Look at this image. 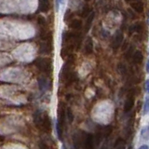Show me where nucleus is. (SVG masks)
<instances>
[{"instance_id": "20", "label": "nucleus", "mask_w": 149, "mask_h": 149, "mask_svg": "<svg viewBox=\"0 0 149 149\" xmlns=\"http://www.w3.org/2000/svg\"><path fill=\"white\" fill-rule=\"evenodd\" d=\"M88 12H90V8H88V7H85V8H83V10H82V13H83L82 16H86Z\"/></svg>"}, {"instance_id": "24", "label": "nucleus", "mask_w": 149, "mask_h": 149, "mask_svg": "<svg viewBox=\"0 0 149 149\" xmlns=\"http://www.w3.org/2000/svg\"><path fill=\"white\" fill-rule=\"evenodd\" d=\"M138 149H149V147H148V146H146V144H143V146H141Z\"/></svg>"}, {"instance_id": "9", "label": "nucleus", "mask_w": 149, "mask_h": 149, "mask_svg": "<svg viewBox=\"0 0 149 149\" xmlns=\"http://www.w3.org/2000/svg\"><path fill=\"white\" fill-rule=\"evenodd\" d=\"M92 50H93L92 40H91V38H88L85 43V47H84V52H85V54L88 55L92 52Z\"/></svg>"}, {"instance_id": "22", "label": "nucleus", "mask_w": 149, "mask_h": 149, "mask_svg": "<svg viewBox=\"0 0 149 149\" xmlns=\"http://www.w3.org/2000/svg\"><path fill=\"white\" fill-rule=\"evenodd\" d=\"M146 91L147 93H149V79H147L146 82Z\"/></svg>"}, {"instance_id": "14", "label": "nucleus", "mask_w": 149, "mask_h": 149, "mask_svg": "<svg viewBox=\"0 0 149 149\" xmlns=\"http://www.w3.org/2000/svg\"><path fill=\"white\" fill-rule=\"evenodd\" d=\"M141 137H142V139L146 140V141H148L149 140V126H146V127H144L142 130Z\"/></svg>"}, {"instance_id": "18", "label": "nucleus", "mask_w": 149, "mask_h": 149, "mask_svg": "<svg viewBox=\"0 0 149 149\" xmlns=\"http://www.w3.org/2000/svg\"><path fill=\"white\" fill-rule=\"evenodd\" d=\"M128 51H127V53L125 54V57H126V59H130V57H132V55H133V47L132 46V47H130V49H127Z\"/></svg>"}, {"instance_id": "25", "label": "nucleus", "mask_w": 149, "mask_h": 149, "mask_svg": "<svg viewBox=\"0 0 149 149\" xmlns=\"http://www.w3.org/2000/svg\"><path fill=\"white\" fill-rule=\"evenodd\" d=\"M127 42H124V45H123V47H122V48H121V49H122V50H125V49H126V47H127Z\"/></svg>"}, {"instance_id": "19", "label": "nucleus", "mask_w": 149, "mask_h": 149, "mask_svg": "<svg viewBox=\"0 0 149 149\" xmlns=\"http://www.w3.org/2000/svg\"><path fill=\"white\" fill-rule=\"evenodd\" d=\"M66 116H67V118H68V120H69V122H70V123H71L72 121L74 120V115H73L72 111L70 110V109H67V110H66Z\"/></svg>"}, {"instance_id": "4", "label": "nucleus", "mask_w": 149, "mask_h": 149, "mask_svg": "<svg viewBox=\"0 0 149 149\" xmlns=\"http://www.w3.org/2000/svg\"><path fill=\"white\" fill-rule=\"evenodd\" d=\"M40 149H56L54 146V142L50 139H45L42 140L39 143Z\"/></svg>"}, {"instance_id": "23", "label": "nucleus", "mask_w": 149, "mask_h": 149, "mask_svg": "<svg viewBox=\"0 0 149 149\" xmlns=\"http://www.w3.org/2000/svg\"><path fill=\"white\" fill-rule=\"evenodd\" d=\"M146 73L149 74V58L147 60V62H146Z\"/></svg>"}, {"instance_id": "11", "label": "nucleus", "mask_w": 149, "mask_h": 149, "mask_svg": "<svg viewBox=\"0 0 149 149\" xmlns=\"http://www.w3.org/2000/svg\"><path fill=\"white\" fill-rule=\"evenodd\" d=\"M49 86V83H48V80L45 78V77H40L38 79V87L40 88V91H46L47 88Z\"/></svg>"}, {"instance_id": "21", "label": "nucleus", "mask_w": 149, "mask_h": 149, "mask_svg": "<svg viewBox=\"0 0 149 149\" xmlns=\"http://www.w3.org/2000/svg\"><path fill=\"white\" fill-rule=\"evenodd\" d=\"M61 3H63V0H56V10L59 9V6Z\"/></svg>"}, {"instance_id": "3", "label": "nucleus", "mask_w": 149, "mask_h": 149, "mask_svg": "<svg viewBox=\"0 0 149 149\" xmlns=\"http://www.w3.org/2000/svg\"><path fill=\"white\" fill-rule=\"evenodd\" d=\"M134 104H135V99H134V95L133 94H130L127 100H126L125 104H124V111L125 112H130L133 108L134 106Z\"/></svg>"}, {"instance_id": "7", "label": "nucleus", "mask_w": 149, "mask_h": 149, "mask_svg": "<svg viewBox=\"0 0 149 149\" xmlns=\"http://www.w3.org/2000/svg\"><path fill=\"white\" fill-rule=\"evenodd\" d=\"M132 60H133V63L135 64H140L143 60V53L140 50H136L132 55Z\"/></svg>"}, {"instance_id": "15", "label": "nucleus", "mask_w": 149, "mask_h": 149, "mask_svg": "<svg viewBox=\"0 0 149 149\" xmlns=\"http://www.w3.org/2000/svg\"><path fill=\"white\" fill-rule=\"evenodd\" d=\"M149 111V95L146 97V100L143 102V114L146 115Z\"/></svg>"}, {"instance_id": "13", "label": "nucleus", "mask_w": 149, "mask_h": 149, "mask_svg": "<svg viewBox=\"0 0 149 149\" xmlns=\"http://www.w3.org/2000/svg\"><path fill=\"white\" fill-rule=\"evenodd\" d=\"M70 27L73 28V29H80L82 27V22L80 20H77V19H74V20H72L71 22H70Z\"/></svg>"}, {"instance_id": "1", "label": "nucleus", "mask_w": 149, "mask_h": 149, "mask_svg": "<svg viewBox=\"0 0 149 149\" xmlns=\"http://www.w3.org/2000/svg\"><path fill=\"white\" fill-rule=\"evenodd\" d=\"M34 122L36 126L45 132H49L52 128V123L49 116L42 111H36L34 115Z\"/></svg>"}, {"instance_id": "6", "label": "nucleus", "mask_w": 149, "mask_h": 149, "mask_svg": "<svg viewBox=\"0 0 149 149\" xmlns=\"http://www.w3.org/2000/svg\"><path fill=\"white\" fill-rule=\"evenodd\" d=\"M0 149H28L25 146H23L22 143H6L0 147Z\"/></svg>"}, {"instance_id": "27", "label": "nucleus", "mask_w": 149, "mask_h": 149, "mask_svg": "<svg viewBox=\"0 0 149 149\" xmlns=\"http://www.w3.org/2000/svg\"><path fill=\"white\" fill-rule=\"evenodd\" d=\"M86 1H90V0H86Z\"/></svg>"}, {"instance_id": "26", "label": "nucleus", "mask_w": 149, "mask_h": 149, "mask_svg": "<svg viewBox=\"0 0 149 149\" xmlns=\"http://www.w3.org/2000/svg\"><path fill=\"white\" fill-rule=\"evenodd\" d=\"M125 1L127 3H132L133 1H135V0H125Z\"/></svg>"}, {"instance_id": "10", "label": "nucleus", "mask_w": 149, "mask_h": 149, "mask_svg": "<svg viewBox=\"0 0 149 149\" xmlns=\"http://www.w3.org/2000/svg\"><path fill=\"white\" fill-rule=\"evenodd\" d=\"M39 9L42 12H47L49 9V0H39Z\"/></svg>"}, {"instance_id": "12", "label": "nucleus", "mask_w": 149, "mask_h": 149, "mask_svg": "<svg viewBox=\"0 0 149 149\" xmlns=\"http://www.w3.org/2000/svg\"><path fill=\"white\" fill-rule=\"evenodd\" d=\"M94 17H95L94 12H91V14L87 19V22H86V24H85V32H88V30L91 29L92 22H93V20H94Z\"/></svg>"}, {"instance_id": "8", "label": "nucleus", "mask_w": 149, "mask_h": 149, "mask_svg": "<svg viewBox=\"0 0 149 149\" xmlns=\"http://www.w3.org/2000/svg\"><path fill=\"white\" fill-rule=\"evenodd\" d=\"M132 8L134 9V11H136L137 13L141 14L143 12V4L140 1H135L132 3Z\"/></svg>"}, {"instance_id": "2", "label": "nucleus", "mask_w": 149, "mask_h": 149, "mask_svg": "<svg viewBox=\"0 0 149 149\" xmlns=\"http://www.w3.org/2000/svg\"><path fill=\"white\" fill-rule=\"evenodd\" d=\"M36 64V67L38 68L40 71L44 73L49 74L51 71V62L49 59H46V58L37 59Z\"/></svg>"}, {"instance_id": "17", "label": "nucleus", "mask_w": 149, "mask_h": 149, "mask_svg": "<svg viewBox=\"0 0 149 149\" xmlns=\"http://www.w3.org/2000/svg\"><path fill=\"white\" fill-rule=\"evenodd\" d=\"M132 28V30H133L134 32L140 33V32H142V30H143V25H142V23L137 22L136 24H134Z\"/></svg>"}, {"instance_id": "5", "label": "nucleus", "mask_w": 149, "mask_h": 149, "mask_svg": "<svg viewBox=\"0 0 149 149\" xmlns=\"http://www.w3.org/2000/svg\"><path fill=\"white\" fill-rule=\"evenodd\" d=\"M123 41V34L122 32H118L115 36V38L113 40V49H118L119 47L122 44Z\"/></svg>"}, {"instance_id": "16", "label": "nucleus", "mask_w": 149, "mask_h": 149, "mask_svg": "<svg viewBox=\"0 0 149 149\" xmlns=\"http://www.w3.org/2000/svg\"><path fill=\"white\" fill-rule=\"evenodd\" d=\"M118 72L120 74H125L126 72H127V68H126V65L124 63H118Z\"/></svg>"}]
</instances>
